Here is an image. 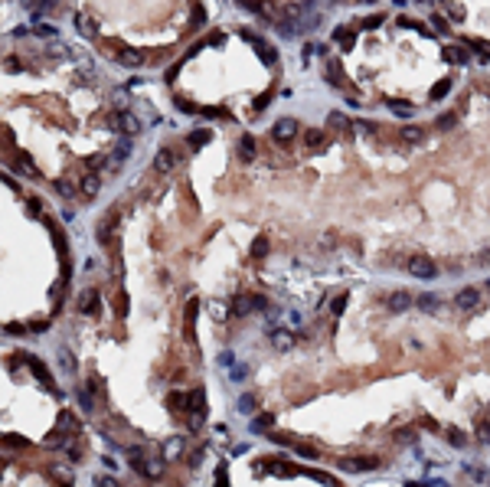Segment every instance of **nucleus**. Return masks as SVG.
<instances>
[{"instance_id": "1", "label": "nucleus", "mask_w": 490, "mask_h": 487, "mask_svg": "<svg viewBox=\"0 0 490 487\" xmlns=\"http://www.w3.org/2000/svg\"><path fill=\"white\" fill-rule=\"evenodd\" d=\"M196 314H200V301L190 298V301H187V307H183V337H187V344H193V340H196V334H193Z\"/></svg>"}, {"instance_id": "2", "label": "nucleus", "mask_w": 490, "mask_h": 487, "mask_svg": "<svg viewBox=\"0 0 490 487\" xmlns=\"http://www.w3.org/2000/svg\"><path fill=\"white\" fill-rule=\"evenodd\" d=\"M409 272H412L415 278H421V281H428V278L438 275V265H435L431 259H425V255H419V259L409 262Z\"/></svg>"}, {"instance_id": "3", "label": "nucleus", "mask_w": 490, "mask_h": 487, "mask_svg": "<svg viewBox=\"0 0 490 487\" xmlns=\"http://www.w3.org/2000/svg\"><path fill=\"white\" fill-rule=\"evenodd\" d=\"M294 134H297V121L294 118H278V121H275V128H272V138H275V141H281V144L291 141Z\"/></svg>"}, {"instance_id": "4", "label": "nucleus", "mask_w": 490, "mask_h": 487, "mask_svg": "<svg viewBox=\"0 0 490 487\" xmlns=\"http://www.w3.org/2000/svg\"><path fill=\"white\" fill-rule=\"evenodd\" d=\"M115 59H118L121 66H128V69H138V66H144V53H138V49H131V46H118Z\"/></svg>"}, {"instance_id": "5", "label": "nucleus", "mask_w": 490, "mask_h": 487, "mask_svg": "<svg viewBox=\"0 0 490 487\" xmlns=\"http://www.w3.org/2000/svg\"><path fill=\"white\" fill-rule=\"evenodd\" d=\"M340 468L343 471H373L379 468V458H343Z\"/></svg>"}, {"instance_id": "6", "label": "nucleus", "mask_w": 490, "mask_h": 487, "mask_svg": "<svg viewBox=\"0 0 490 487\" xmlns=\"http://www.w3.org/2000/svg\"><path fill=\"white\" fill-rule=\"evenodd\" d=\"M154 167H157V173L177 170V154H173L170 147H160V150H157V157H154Z\"/></svg>"}, {"instance_id": "7", "label": "nucleus", "mask_w": 490, "mask_h": 487, "mask_svg": "<svg viewBox=\"0 0 490 487\" xmlns=\"http://www.w3.org/2000/svg\"><path fill=\"white\" fill-rule=\"evenodd\" d=\"M454 304L461 307V311H471V307L481 304V288H461L458 298H454Z\"/></svg>"}, {"instance_id": "8", "label": "nucleus", "mask_w": 490, "mask_h": 487, "mask_svg": "<svg viewBox=\"0 0 490 487\" xmlns=\"http://www.w3.org/2000/svg\"><path fill=\"white\" fill-rule=\"evenodd\" d=\"M115 128H121V131H125L128 138H134V134H140V121L134 118L131 111H121V115H115Z\"/></svg>"}, {"instance_id": "9", "label": "nucleus", "mask_w": 490, "mask_h": 487, "mask_svg": "<svg viewBox=\"0 0 490 487\" xmlns=\"http://www.w3.org/2000/svg\"><path fill=\"white\" fill-rule=\"evenodd\" d=\"M26 360H30V366H33V373H36V379H39V383L46 386L49 393H56V383H53V376H49L46 363H43V360H36V356H26Z\"/></svg>"}, {"instance_id": "10", "label": "nucleus", "mask_w": 490, "mask_h": 487, "mask_svg": "<svg viewBox=\"0 0 490 487\" xmlns=\"http://www.w3.org/2000/svg\"><path fill=\"white\" fill-rule=\"evenodd\" d=\"M386 304H389V311H392V314H405V311H409V304H412V298H409L405 291H392Z\"/></svg>"}, {"instance_id": "11", "label": "nucleus", "mask_w": 490, "mask_h": 487, "mask_svg": "<svg viewBox=\"0 0 490 487\" xmlns=\"http://www.w3.org/2000/svg\"><path fill=\"white\" fill-rule=\"evenodd\" d=\"M242 36H245V40H249L252 46L258 49V56H262L265 63H275V53H272V46H268V43H265V40H258L255 33H249V30H242Z\"/></svg>"}, {"instance_id": "12", "label": "nucleus", "mask_w": 490, "mask_h": 487, "mask_svg": "<svg viewBox=\"0 0 490 487\" xmlns=\"http://www.w3.org/2000/svg\"><path fill=\"white\" fill-rule=\"evenodd\" d=\"M78 432V422L72 412H63L59 416V422H56V435H75Z\"/></svg>"}, {"instance_id": "13", "label": "nucleus", "mask_w": 490, "mask_h": 487, "mask_svg": "<svg viewBox=\"0 0 490 487\" xmlns=\"http://www.w3.org/2000/svg\"><path fill=\"white\" fill-rule=\"evenodd\" d=\"M78 311H82V314H95V311H98V291L95 288H88L85 294L78 298Z\"/></svg>"}, {"instance_id": "14", "label": "nucleus", "mask_w": 490, "mask_h": 487, "mask_svg": "<svg viewBox=\"0 0 490 487\" xmlns=\"http://www.w3.org/2000/svg\"><path fill=\"white\" fill-rule=\"evenodd\" d=\"M78 402H82V409H85V412H92V409H95V383H92V379H88V383L78 389Z\"/></svg>"}, {"instance_id": "15", "label": "nucleus", "mask_w": 490, "mask_h": 487, "mask_svg": "<svg viewBox=\"0 0 490 487\" xmlns=\"http://www.w3.org/2000/svg\"><path fill=\"white\" fill-rule=\"evenodd\" d=\"M239 160H255V141H252V134H245V138H239Z\"/></svg>"}, {"instance_id": "16", "label": "nucleus", "mask_w": 490, "mask_h": 487, "mask_svg": "<svg viewBox=\"0 0 490 487\" xmlns=\"http://www.w3.org/2000/svg\"><path fill=\"white\" fill-rule=\"evenodd\" d=\"M327 125L337 128V131H353V121L347 118V115H340V111H330V115H327Z\"/></svg>"}, {"instance_id": "17", "label": "nucleus", "mask_w": 490, "mask_h": 487, "mask_svg": "<svg viewBox=\"0 0 490 487\" xmlns=\"http://www.w3.org/2000/svg\"><path fill=\"white\" fill-rule=\"evenodd\" d=\"M304 144L311 150H320L324 147V131H320V128H307V131H304Z\"/></svg>"}, {"instance_id": "18", "label": "nucleus", "mask_w": 490, "mask_h": 487, "mask_svg": "<svg viewBox=\"0 0 490 487\" xmlns=\"http://www.w3.org/2000/svg\"><path fill=\"white\" fill-rule=\"evenodd\" d=\"M272 344L278 347V350H291V347H294V337H291L288 330H272Z\"/></svg>"}, {"instance_id": "19", "label": "nucleus", "mask_w": 490, "mask_h": 487, "mask_svg": "<svg viewBox=\"0 0 490 487\" xmlns=\"http://www.w3.org/2000/svg\"><path fill=\"white\" fill-rule=\"evenodd\" d=\"M167 402H170V409L183 412V409H190V393H180V389H173V393L167 396Z\"/></svg>"}, {"instance_id": "20", "label": "nucleus", "mask_w": 490, "mask_h": 487, "mask_svg": "<svg viewBox=\"0 0 490 487\" xmlns=\"http://www.w3.org/2000/svg\"><path fill=\"white\" fill-rule=\"evenodd\" d=\"M402 141H409V144H421V141H425V128H419V125L402 128Z\"/></svg>"}, {"instance_id": "21", "label": "nucleus", "mask_w": 490, "mask_h": 487, "mask_svg": "<svg viewBox=\"0 0 490 487\" xmlns=\"http://www.w3.org/2000/svg\"><path fill=\"white\" fill-rule=\"evenodd\" d=\"M249 311H252V298L249 294H235L232 298V314L242 317V314H249Z\"/></svg>"}, {"instance_id": "22", "label": "nucleus", "mask_w": 490, "mask_h": 487, "mask_svg": "<svg viewBox=\"0 0 490 487\" xmlns=\"http://www.w3.org/2000/svg\"><path fill=\"white\" fill-rule=\"evenodd\" d=\"M75 23H78V33H82V36H95V33H98V30H95V20L88 13H78Z\"/></svg>"}, {"instance_id": "23", "label": "nucleus", "mask_w": 490, "mask_h": 487, "mask_svg": "<svg viewBox=\"0 0 490 487\" xmlns=\"http://www.w3.org/2000/svg\"><path fill=\"white\" fill-rule=\"evenodd\" d=\"M16 170L26 173V177H39V170H36V164L30 160V154H20V157H16Z\"/></svg>"}, {"instance_id": "24", "label": "nucleus", "mask_w": 490, "mask_h": 487, "mask_svg": "<svg viewBox=\"0 0 490 487\" xmlns=\"http://www.w3.org/2000/svg\"><path fill=\"white\" fill-rule=\"evenodd\" d=\"M98 190H101V183H98V177H95V173L82 177V193H85V197H98Z\"/></svg>"}, {"instance_id": "25", "label": "nucleus", "mask_w": 490, "mask_h": 487, "mask_svg": "<svg viewBox=\"0 0 490 487\" xmlns=\"http://www.w3.org/2000/svg\"><path fill=\"white\" fill-rule=\"evenodd\" d=\"M464 46L477 49V53H481L484 59H490V43H487V40H477V36H467V40H464Z\"/></svg>"}, {"instance_id": "26", "label": "nucleus", "mask_w": 490, "mask_h": 487, "mask_svg": "<svg viewBox=\"0 0 490 487\" xmlns=\"http://www.w3.org/2000/svg\"><path fill=\"white\" fill-rule=\"evenodd\" d=\"M268 255V236H258L252 242V259H265Z\"/></svg>"}, {"instance_id": "27", "label": "nucleus", "mask_w": 490, "mask_h": 487, "mask_svg": "<svg viewBox=\"0 0 490 487\" xmlns=\"http://www.w3.org/2000/svg\"><path fill=\"white\" fill-rule=\"evenodd\" d=\"M210 138H212L210 131H193V134H190V138H187V141H190V147H193V150H200L203 144L210 141Z\"/></svg>"}, {"instance_id": "28", "label": "nucleus", "mask_w": 490, "mask_h": 487, "mask_svg": "<svg viewBox=\"0 0 490 487\" xmlns=\"http://www.w3.org/2000/svg\"><path fill=\"white\" fill-rule=\"evenodd\" d=\"M389 108L392 111H396V115H399V118H409V115H412V105H409V102H399V98H392V102H389Z\"/></svg>"}, {"instance_id": "29", "label": "nucleus", "mask_w": 490, "mask_h": 487, "mask_svg": "<svg viewBox=\"0 0 490 487\" xmlns=\"http://www.w3.org/2000/svg\"><path fill=\"white\" fill-rule=\"evenodd\" d=\"M444 435H448V441H451L454 448H464V445H467V435L461 432V428H448Z\"/></svg>"}, {"instance_id": "30", "label": "nucleus", "mask_w": 490, "mask_h": 487, "mask_svg": "<svg viewBox=\"0 0 490 487\" xmlns=\"http://www.w3.org/2000/svg\"><path fill=\"white\" fill-rule=\"evenodd\" d=\"M444 59H451V63H467V53L461 46H448L444 49Z\"/></svg>"}, {"instance_id": "31", "label": "nucleus", "mask_w": 490, "mask_h": 487, "mask_svg": "<svg viewBox=\"0 0 490 487\" xmlns=\"http://www.w3.org/2000/svg\"><path fill=\"white\" fill-rule=\"evenodd\" d=\"M451 92V79H441L435 88H431V102H438V98H444V95Z\"/></svg>"}, {"instance_id": "32", "label": "nucleus", "mask_w": 490, "mask_h": 487, "mask_svg": "<svg viewBox=\"0 0 490 487\" xmlns=\"http://www.w3.org/2000/svg\"><path fill=\"white\" fill-rule=\"evenodd\" d=\"M334 40L343 43V49H353V36H350V30H343V26H337V30H334Z\"/></svg>"}, {"instance_id": "33", "label": "nucleus", "mask_w": 490, "mask_h": 487, "mask_svg": "<svg viewBox=\"0 0 490 487\" xmlns=\"http://www.w3.org/2000/svg\"><path fill=\"white\" fill-rule=\"evenodd\" d=\"M180 451H183V438H170V441H167V448H163V455H167V458H177Z\"/></svg>"}, {"instance_id": "34", "label": "nucleus", "mask_w": 490, "mask_h": 487, "mask_svg": "<svg viewBox=\"0 0 490 487\" xmlns=\"http://www.w3.org/2000/svg\"><path fill=\"white\" fill-rule=\"evenodd\" d=\"M111 226H115L111 219H105V222L98 226V242H101V245H108V242H111Z\"/></svg>"}, {"instance_id": "35", "label": "nucleus", "mask_w": 490, "mask_h": 487, "mask_svg": "<svg viewBox=\"0 0 490 487\" xmlns=\"http://www.w3.org/2000/svg\"><path fill=\"white\" fill-rule=\"evenodd\" d=\"M177 108L180 111H187V115H196V111H203L200 105H193V102H187V98H177Z\"/></svg>"}, {"instance_id": "36", "label": "nucleus", "mask_w": 490, "mask_h": 487, "mask_svg": "<svg viewBox=\"0 0 490 487\" xmlns=\"http://www.w3.org/2000/svg\"><path fill=\"white\" fill-rule=\"evenodd\" d=\"M56 193H59V197H72V193H75V187H72L69 180H59V183H56Z\"/></svg>"}, {"instance_id": "37", "label": "nucleus", "mask_w": 490, "mask_h": 487, "mask_svg": "<svg viewBox=\"0 0 490 487\" xmlns=\"http://www.w3.org/2000/svg\"><path fill=\"white\" fill-rule=\"evenodd\" d=\"M431 26H435V33H441V36H448V33H451V26L444 23L441 16H431Z\"/></svg>"}, {"instance_id": "38", "label": "nucleus", "mask_w": 490, "mask_h": 487, "mask_svg": "<svg viewBox=\"0 0 490 487\" xmlns=\"http://www.w3.org/2000/svg\"><path fill=\"white\" fill-rule=\"evenodd\" d=\"M330 311H334V314H343V311H347V294H337L334 304H330Z\"/></svg>"}, {"instance_id": "39", "label": "nucleus", "mask_w": 490, "mask_h": 487, "mask_svg": "<svg viewBox=\"0 0 490 487\" xmlns=\"http://www.w3.org/2000/svg\"><path fill=\"white\" fill-rule=\"evenodd\" d=\"M435 304H438V298H435V294H421V298H419V307H421V311H431Z\"/></svg>"}, {"instance_id": "40", "label": "nucleus", "mask_w": 490, "mask_h": 487, "mask_svg": "<svg viewBox=\"0 0 490 487\" xmlns=\"http://www.w3.org/2000/svg\"><path fill=\"white\" fill-rule=\"evenodd\" d=\"M33 33H36V36H56V26H49V23H36V26H33Z\"/></svg>"}, {"instance_id": "41", "label": "nucleus", "mask_w": 490, "mask_h": 487, "mask_svg": "<svg viewBox=\"0 0 490 487\" xmlns=\"http://www.w3.org/2000/svg\"><path fill=\"white\" fill-rule=\"evenodd\" d=\"M59 360H63V366L69 369V373H75V360H72V353H69V350H59Z\"/></svg>"}, {"instance_id": "42", "label": "nucleus", "mask_w": 490, "mask_h": 487, "mask_svg": "<svg viewBox=\"0 0 490 487\" xmlns=\"http://www.w3.org/2000/svg\"><path fill=\"white\" fill-rule=\"evenodd\" d=\"M3 441H7V448H23L26 438H20V435H3Z\"/></svg>"}, {"instance_id": "43", "label": "nucleus", "mask_w": 490, "mask_h": 487, "mask_svg": "<svg viewBox=\"0 0 490 487\" xmlns=\"http://www.w3.org/2000/svg\"><path fill=\"white\" fill-rule=\"evenodd\" d=\"M275 425V416H258L255 418V428H272Z\"/></svg>"}, {"instance_id": "44", "label": "nucleus", "mask_w": 490, "mask_h": 487, "mask_svg": "<svg viewBox=\"0 0 490 487\" xmlns=\"http://www.w3.org/2000/svg\"><path fill=\"white\" fill-rule=\"evenodd\" d=\"M451 125H458V115H441L438 118V128H451Z\"/></svg>"}, {"instance_id": "45", "label": "nucleus", "mask_w": 490, "mask_h": 487, "mask_svg": "<svg viewBox=\"0 0 490 487\" xmlns=\"http://www.w3.org/2000/svg\"><path fill=\"white\" fill-rule=\"evenodd\" d=\"M239 409H242V412H252V409H255V399H252V396H242V399H239Z\"/></svg>"}, {"instance_id": "46", "label": "nucleus", "mask_w": 490, "mask_h": 487, "mask_svg": "<svg viewBox=\"0 0 490 487\" xmlns=\"http://www.w3.org/2000/svg\"><path fill=\"white\" fill-rule=\"evenodd\" d=\"M297 455H304V458H317V448H311V445H297Z\"/></svg>"}, {"instance_id": "47", "label": "nucleus", "mask_w": 490, "mask_h": 487, "mask_svg": "<svg viewBox=\"0 0 490 487\" xmlns=\"http://www.w3.org/2000/svg\"><path fill=\"white\" fill-rule=\"evenodd\" d=\"M448 13H451L454 20H464V7H461V3H451V7H448Z\"/></svg>"}, {"instance_id": "48", "label": "nucleus", "mask_w": 490, "mask_h": 487, "mask_svg": "<svg viewBox=\"0 0 490 487\" xmlns=\"http://www.w3.org/2000/svg\"><path fill=\"white\" fill-rule=\"evenodd\" d=\"M272 95H275V92H265V95H258V98H255V108L262 111L265 105H268V98H272Z\"/></svg>"}, {"instance_id": "49", "label": "nucleus", "mask_w": 490, "mask_h": 487, "mask_svg": "<svg viewBox=\"0 0 490 487\" xmlns=\"http://www.w3.org/2000/svg\"><path fill=\"white\" fill-rule=\"evenodd\" d=\"M477 435H481V438H490V422H481V425H477Z\"/></svg>"}, {"instance_id": "50", "label": "nucleus", "mask_w": 490, "mask_h": 487, "mask_svg": "<svg viewBox=\"0 0 490 487\" xmlns=\"http://www.w3.org/2000/svg\"><path fill=\"white\" fill-rule=\"evenodd\" d=\"M382 23V13L379 16H369V20H366V30H373V26H379Z\"/></svg>"}, {"instance_id": "51", "label": "nucleus", "mask_w": 490, "mask_h": 487, "mask_svg": "<svg viewBox=\"0 0 490 487\" xmlns=\"http://www.w3.org/2000/svg\"><path fill=\"white\" fill-rule=\"evenodd\" d=\"M3 330H7V334H23V327H20V324H7Z\"/></svg>"}, {"instance_id": "52", "label": "nucleus", "mask_w": 490, "mask_h": 487, "mask_svg": "<svg viewBox=\"0 0 490 487\" xmlns=\"http://www.w3.org/2000/svg\"><path fill=\"white\" fill-rule=\"evenodd\" d=\"M98 487H118V484H115L111 478H101V481H98Z\"/></svg>"}]
</instances>
